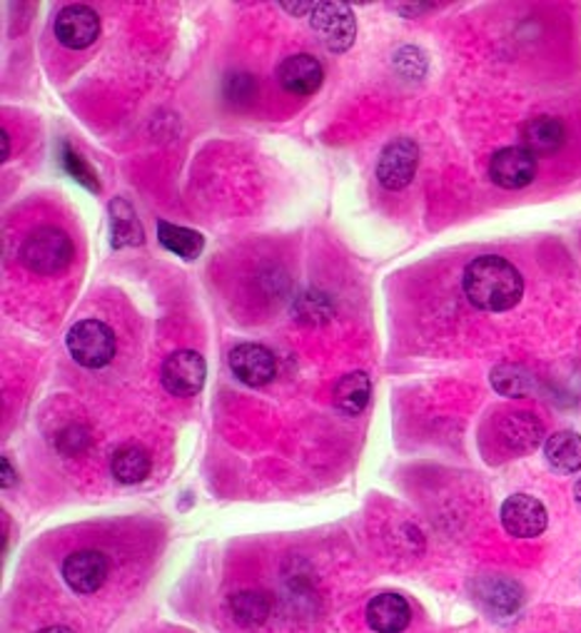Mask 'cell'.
<instances>
[{
    "mask_svg": "<svg viewBox=\"0 0 581 633\" xmlns=\"http://www.w3.org/2000/svg\"><path fill=\"white\" fill-rule=\"evenodd\" d=\"M0 469H3V489H11V486L15 484V472L11 469V461H8L5 457L0 459Z\"/></svg>",
    "mask_w": 581,
    "mask_h": 633,
    "instance_id": "obj_26",
    "label": "cell"
},
{
    "mask_svg": "<svg viewBox=\"0 0 581 633\" xmlns=\"http://www.w3.org/2000/svg\"><path fill=\"white\" fill-rule=\"evenodd\" d=\"M208 376V364H205L202 355L193 352V349H181L173 352L160 370V382L165 392L173 397H193L198 395Z\"/></svg>",
    "mask_w": 581,
    "mask_h": 633,
    "instance_id": "obj_4",
    "label": "cell"
},
{
    "mask_svg": "<svg viewBox=\"0 0 581 633\" xmlns=\"http://www.w3.org/2000/svg\"><path fill=\"white\" fill-rule=\"evenodd\" d=\"M61 162H63V167H65V173L71 175L75 183H81L85 190H90V193H100V183H98V177L96 173H92L88 162H85L78 152H75L71 145L63 142V150H61Z\"/></svg>",
    "mask_w": 581,
    "mask_h": 633,
    "instance_id": "obj_24",
    "label": "cell"
},
{
    "mask_svg": "<svg viewBox=\"0 0 581 633\" xmlns=\"http://www.w3.org/2000/svg\"><path fill=\"white\" fill-rule=\"evenodd\" d=\"M490 177L494 185L504 187V190H521V187L534 183L536 158L521 145L502 148L499 152H494L490 162Z\"/></svg>",
    "mask_w": 581,
    "mask_h": 633,
    "instance_id": "obj_8",
    "label": "cell"
},
{
    "mask_svg": "<svg viewBox=\"0 0 581 633\" xmlns=\"http://www.w3.org/2000/svg\"><path fill=\"white\" fill-rule=\"evenodd\" d=\"M110 229H113V247H118V250L145 243L140 220L131 208V202L123 198L110 202Z\"/></svg>",
    "mask_w": 581,
    "mask_h": 633,
    "instance_id": "obj_20",
    "label": "cell"
},
{
    "mask_svg": "<svg viewBox=\"0 0 581 633\" xmlns=\"http://www.w3.org/2000/svg\"><path fill=\"white\" fill-rule=\"evenodd\" d=\"M492 384H494V389H497L499 395H504V397H527L534 387L532 374H529L524 367H519V364L494 367Z\"/></svg>",
    "mask_w": 581,
    "mask_h": 633,
    "instance_id": "obj_23",
    "label": "cell"
},
{
    "mask_svg": "<svg viewBox=\"0 0 581 633\" xmlns=\"http://www.w3.org/2000/svg\"><path fill=\"white\" fill-rule=\"evenodd\" d=\"M477 601H480L486 613H492L494 619H509L519 611L524 594L517 581L507 576H484L477 581Z\"/></svg>",
    "mask_w": 581,
    "mask_h": 633,
    "instance_id": "obj_13",
    "label": "cell"
},
{
    "mask_svg": "<svg viewBox=\"0 0 581 633\" xmlns=\"http://www.w3.org/2000/svg\"><path fill=\"white\" fill-rule=\"evenodd\" d=\"M100 36V18L88 5H65L55 15V38L71 50L90 48Z\"/></svg>",
    "mask_w": 581,
    "mask_h": 633,
    "instance_id": "obj_10",
    "label": "cell"
},
{
    "mask_svg": "<svg viewBox=\"0 0 581 633\" xmlns=\"http://www.w3.org/2000/svg\"><path fill=\"white\" fill-rule=\"evenodd\" d=\"M63 579L75 594H96L108 579V559L100 551H75L63 561Z\"/></svg>",
    "mask_w": 581,
    "mask_h": 633,
    "instance_id": "obj_11",
    "label": "cell"
},
{
    "mask_svg": "<svg viewBox=\"0 0 581 633\" xmlns=\"http://www.w3.org/2000/svg\"><path fill=\"white\" fill-rule=\"evenodd\" d=\"M38 633H75V631L67 626H48V629H40Z\"/></svg>",
    "mask_w": 581,
    "mask_h": 633,
    "instance_id": "obj_29",
    "label": "cell"
},
{
    "mask_svg": "<svg viewBox=\"0 0 581 633\" xmlns=\"http://www.w3.org/2000/svg\"><path fill=\"white\" fill-rule=\"evenodd\" d=\"M564 140H567V127L559 117L540 115L527 120L524 127H521V148L532 152L534 158L552 156L561 148Z\"/></svg>",
    "mask_w": 581,
    "mask_h": 633,
    "instance_id": "obj_15",
    "label": "cell"
},
{
    "mask_svg": "<svg viewBox=\"0 0 581 633\" xmlns=\"http://www.w3.org/2000/svg\"><path fill=\"white\" fill-rule=\"evenodd\" d=\"M280 85L293 96H312L322 88L324 80V67L314 55L310 53H297L282 60L277 71Z\"/></svg>",
    "mask_w": 581,
    "mask_h": 633,
    "instance_id": "obj_12",
    "label": "cell"
},
{
    "mask_svg": "<svg viewBox=\"0 0 581 633\" xmlns=\"http://www.w3.org/2000/svg\"><path fill=\"white\" fill-rule=\"evenodd\" d=\"M0 142H3V160L11 156V138H8V131H0Z\"/></svg>",
    "mask_w": 581,
    "mask_h": 633,
    "instance_id": "obj_28",
    "label": "cell"
},
{
    "mask_svg": "<svg viewBox=\"0 0 581 633\" xmlns=\"http://www.w3.org/2000/svg\"><path fill=\"white\" fill-rule=\"evenodd\" d=\"M115 332L100 320H83L67 332V352L85 370H100L115 357Z\"/></svg>",
    "mask_w": 581,
    "mask_h": 633,
    "instance_id": "obj_3",
    "label": "cell"
},
{
    "mask_svg": "<svg viewBox=\"0 0 581 633\" xmlns=\"http://www.w3.org/2000/svg\"><path fill=\"white\" fill-rule=\"evenodd\" d=\"M270 609H272L270 598L262 592H240L230 596V613H233V619L240 623V626L247 629L260 626V623L268 621Z\"/></svg>",
    "mask_w": 581,
    "mask_h": 633,
    "instance_id": "obj_22",
    "label": "cell"
},
{
    "mask_svg": "<svg viewBox=\"0 0 581 633\" xmlns=\"http://www.w3.org/2000/svg\"><path fill=\"white\" fill-rule=\"evenodd\" d=\"M420 165V148L409 138H395L382 150L378 162V179L384 190H405L412 183Z\"/></svg>",
    "mask_w": 581,
    "mask_h": 633,
    "instance_id": "obj_5",
    "label": "cell"
},
{
    "mask_svg": "<svg viewBox=\"0 0 581 633\" xmlns=\"http://www.w3.org/2000/svg\"><path fill=\"white\" fill-rule=\"evenodd\" d=\"M158 239L168 252H175L177 258H183L187 262L198 260L205 250V239L200 233L181 227V225H173V222H168V220L158 222Z\"/></svg>",
    "mask_w": 581,
    "mask_h": 633,
    "instance_id": "obj_19",
    "label": "cell"
},
{
    "mask_svg": "<svg viewBox=\"0 0 581 633\" xmlns=\"http://www.w3.org/2000/svg\"><path fill=\"white\" fill-rule=\"evenodd\" d=\"M412 621V609L401 594L384 592L367 604V623L378 633H401Z\"/></svg>",
    "mask_w": 581,
    "mask_h": 633,
    "instance_id": "obj_14",
    "label": "cell"
},
{
    "mask_svg": "<svg viewBox=\"0 0 581 633\" xmlns=\"http://www.w3.org/2000/svg\"><path fill=\"white\" fill-rule=\"evenodd\" d=\"M73 239L61 227L42 225L23 239L21 262L36 275H58L73 262Z\"/></svg>",
    "mask_w": 581,
    "mask_h": 633,
    "instance_id": "obj_2",
    "label": "cell"
},
{
    "mask_svg": "<svg viewBox=\"0 0 581 633\" xmlns=\"http://www.w3.org/2000/svg\"><path fill=\"white\" fill-rule=\"evenodd\" d=\"M312 28L318 30L324 48L332 53H345L355 42V15L347 3H320L312 11Z\"/></svg>",
    "mask_w": 581,
    "mask_h": 633,
    "instance_id": "obj_6",
    "label": "cell"
},
{
    "mask_svg": "<svg viewBox=\"0 0 581 633\" xmlns=\"http://www.w3.org/2000/svg\"><path fill=\"white\" fill-rule=\"evenodd\" d=\"M544 426L529 412H509L499 422V436L511 455H527L542 442Z\"/></svg>",
    "mask_w": 581,
    "mask_h": 633,
    "instance_id": "obj_16",
    "label": "cell"
},
{
    "mask_svg": "<svg viewBox=\"0 0 581 633\" xmlns=\"http://www.w3.org/2000/svg\"><path fill=\"white\" fill-rule=\"evenodd\" d=\"M230 370L237 376V382L247 384V387H264L275 380L277 359L268 347L245 342L230 352Z\"/></svg>",
    "mask_w": 581,
    "mask_h": 633,
    "instance_id": "obj_9",
    "label": "cell"
},
{
    "mask_svg": "<svg viewBox=\"0 0 581 633\" xmlns=\"http://www.w3.org/2000/svg\"><path fill=\"white\" fill-rule=\"evenodd\" d=\"M88 444H90V434L81 424H71L67 430L58 434V449H61L63 455H67V457L81 455L83 449H88Z\"/></svg>",
    "mask_w": 581,
    "mask_h": 633,
    "instance_id": "obj_25",
    "label": "cell"
},
{
    "mask_svg": "<svg viewBox=\"0 0 581 633\" xmlns=\"http://www.w3.org/2000/svg\"><path fill=\"white\" fill-rule=\"evenodd\" d=\"M574 499L581 504V479L574 484Z\"/></svg>",
    "mask_w": 581,
    "mask_h": 633,
    "instance_id": "obj_30",
    "label": "cell"
},
{
    "mask_svg": "<svg viewBox=\"0 0 581 633\" xmlns=\"http://www.w3.org/2000/svg\"><path fill=\"white\" fill-rule=\"evenodd\" d=\"M282 8H285V11H289V13H307V11H314V5H310V3H302V5H289V3H285Z\"/></svg>",
    "mask_w": 581,
    "mask_h": 633,
    "instance_id": "obj_27",
    "label": "cell"
},
{
    "mask_svg": "<svg viewBox=\"0 0 581 633\" xmlns=\"http://www.w3.org/2000/svg\"><path fill=\"white\" fill-rule=\"evenodd\" d=\"M370 397H372V382L364 372L345 374L335 384V392H332L335 407L339 409V412H345L349 417L362 414L367 405H370Z\"/></svg>",
    "mask_w": 581,
    "mask_h": 633,
    "instance_id": "obj_18",
    "label": "cell"
},
{
    "mask_svg": "<svg viewBox=\"0 0 581 633\" xmlns=\"http://www.w3.org/2000/svg\"><path fill=\"white\" fill-rule=\"evenodd\" d=\"M499 517H502V526L507 529V534L517 538L542 536L546 524H549L544 504L529 494L509 496V499L502 504Z\"/></svg>",
    "mask_w": 581,
    "mask_h": 633,
    "instance_id": "obj_7",
    "label": "cell"
},
{
    "mask_svg": "<svg viewBox=\"0 0 581 633\" xmlns=\"http://www.w3.org/2000/svg\"><path fill=\"white\" fill-rule=\"evenodd\" d=\"M461 285L469 302L484 312H507L524 295V280L519 270L497 255H482L469 262Z\"/></svg>",
    "mask_w": 581,
    "mask_h": 633,
    "instance_id": "obj_1",
    "label": "cell"
},
{
    "mask_svg": "<svg viewBox=\"0 0 581 633\" xmlns=\"http://www.w3.org/2000/svg\"><path fill=\"white\" fill-rule=\"evenodd\" d=\"M544 457L559 474H577L581 469V434L571 430L554 432L544 444Z\"/></svg>",
    "mask_w": 581,
    "mask_h": 633,
    "instance_id": "obj_17",
    "label": "cell"
},
{
    "mask_svg": "<svg viewBox=\"0 0 581 633\" xmlns=\"http://www.w3.org/2000/svg\"><path fill=\"white\" fill-rule=\"evenodd\" d=\"M150 455L138 444H127L113 455L110 461V472L121 484H140L150 474Z\"/></svg>",
    "mask_w": 581,
    "mask_h": 633,
    "instance_id": "obj_21",
    "label": "cell"
}]
</instances>
